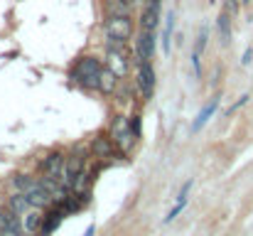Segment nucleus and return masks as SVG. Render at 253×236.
Listing matches in <instances>:
<instances>
[{"instance_id":"nucleus-1","label":"nucleus","mask_w":253,"mask_h":236,"mask_svg":"<svg viewBox=\"0 0 253 236\" xmlns=\"http://www.w3.org/2000/svg\"><path fill=\"white\" fill-rule=\"evenodd\" d=\"M103 67V59H98L96 54H84L77 59V64L72 67V74L69 79L74 84H79L82 89L91 91V89H98V69Z\"/></svg>"},{"instance_id":"nucleus-2","label":"nucleus","mask_w":253,"mask_h":236,"mask_svg":"<svg viewBox=\"0 0 253 236\" xmlns=\"http://www.w3.org/2000/svg\"><path fill=\"white\" fill-rule=\"evenodd\" d=\"M108 136H111L113 143L118 145L121 155H130V150H133V145H135V136L130 133V126H128V118H126V116H116V118L111 121Z\"/></svg>"},{"instance_id":"nucleus-3","label":"nucleus","mask_w":253,"mask_h":236,"mask_svg":"<svg viewBox=\"0 0 253 236\" xmlns=\"http://www.w3.org/2000/svg\"><path fill=\"white\" fill-rule=\"evenodd\" d=\"M123 47H126L123 42H113V40H108L106 67H108L111 72H116L121 79H128V74H130V59H128V54H126Z\"/></svg>"},{"instance_id":"nucleus-4","label":"nucleus","mask_w":253,"mask_h":236,"mask_svg":"<svg viewBox=\"0 0 253 236\" xmlns=\"http://www.w3.org/2000/svg\"><path fill=\"white\" fill-rule=\"evenodd\" d=\"M103 32H106V40L126 45V42L133 40V20L130 17H106L103 20Z\"/></svg>"},{"instance_id":"nucleus-5","label":"nucleus","mask_w":253,"mask_h":236,"mask_svg":"<svg viewBox=\"0 0 253 236\" xmlns=\"http://www.w3.org/2000/svg\"><path fill=\"white\" fill-rule=\"evenodd\" d=\"M133 86L140 91L143 101L153 98V91H155V69H153V62H135Z\"/></svg>"},{"instance_id":"nucleus-6","label":"nucleus","mask_w":253,"mask_h":236,"mask_svg":"<svg viewBox=\"0 0 253 236\" xmlns=\"http://www.w3.org/2000/svg\"><path fill=\"white\" fill-rule=\"evenodd\" d=\"M88 153H91L93 157H98V160H103V162H111L113 157L121 155L118 145L113 143V138H111L108 133H98V136H93L91 143H88Z\"/></svg>"},{"instance_id":"nucleus-7","label":"nucleus","mask_w":253,"mask_h":236,"mask_svg":"<svg viewBox=\"0 0 253 236\" xmlns=\"http://www.w3.org/2000/svg\"><path fill=\"white\" fill-rule=\"evenodd\" d=\"M133 54H135V62H153L155 59V32L140 30L133 42Z\"/></svg>"},{"instance_id":"nucleus-8","label":"nucleus","mask_w":253,"mask_h":236,"mask_svg":"<svg viewBox=\"0 0 253 236\" xmlns=\"http://www.w3.org/2000/svg\"><path fill=\"white\" fill-rule=\"evenodd\" d=\"M121 81H123V79L103 64V67L98 69V89H96V91H101L103 96H116V89H118Z\"/></svg>"},{"instance_id":"nucleus-9","label":"nucleus","mask_w":253,"mask_h":236,"mask_svg":"<svg viewBox=\"0 0 253 236\" xmlns=\"http://www.w3.org/2000/svg\"><path fill=\"white\" fill-rule=\"evenodd\" d=\"M37 180H40V177H37ZM25 197H27V202H30V207H32V209H42V212H44V209H49V207H52V194H49L42 185L32 187Z\"/></svg>"},{"instance_id":"nucleus-10","label":"nucleus","mask_w":253,"mask_h":236,"mask_svg":"<svg viewBox=\"0 0 253 236\" xmlns=\"http://www.w3.org/2000/svg\"><path fill=\"white\" fill-rule=\"evenodd\" d=\"M103 15L106 17H130L133 2L130 0H103Z\"/></svg>"},{"instance_id":"nucleus-11","label":"nucleus","mask_w":253,"mask_h":236,"mask_svg":"<svg viewBox=\"0 0 253 236\" xmlns=\"http://www.w3.org/2000/svg\"><path fill=\"white\" fill-rule=\"evenodd\" d=\"M91 180H93V177H91L88 167L84 165V167L74 175V180H72V187H69L72 194H88V192H91Z\"/></svg>"},{"instance_id":"nucleus-12","label":"nucleus","mask_w":253,"mask_h":236,"mask_svg":"<svg viewBox=\"0 0 253 236\" xmlns=\"http://www.w3.org/2000/svg\"><path fill=\"white\" fill-rule=\"evenodd\" d=\"M20 219H22V232L25 234H37L40 227H42V209H32L30 207Z\"/></svg>"},{"instance_id":"nucleus-13","label":"nucleus","mask_w":253,"mask_h":236,"mask_svg":"<svg viewBox=\"0 0 253 236\" xmlns=\"http://www.w3.org/2000/svg\"><path fill=\"white\" fill-rule=\"evenodd\" d=\"M62 165H64V155H62L59 150H54V153H49V155L42 160V175H47V177H59Z\"/></svg>"},{"instance_id":"nucleus-14","label":"nucleus","mask_w":253,"mask_h":236,"mask_svg":"<svg viewBox=\"0 0 253 236\" xmlns=\"http://www.w3.org/2000/svg\"><path fill=\"white\" fill-rule=\"evenodd\" d=\"M64 209L62 207H54V212H49L47 217H42V227H40V234L42 236H49L59 224H62V219H64Z\"/></svg>"},{"instance_id":"nucleus-15","label":"nucleus","mask_w":253,"mask_h":236,"mask_svg":"<svg viewBox=\"0 0 253 236\" xmlns=\"http://www.w3.org/2000/svg\"><path fill=\"white\" fill-rule=\"evenodd\" d=\"M158 25H160V10H155V7H145L143 10V15H140V22H138V27L140 30H148V32H158Z\"/></svg>"},{"instance_id":"nucleus-16","label":"nucleus","mask_w":253,"mask_h":236,"mask_svg":"<svg viewBox=\"0 0 253 236\" xmlns=\"http://www.w3.org/2000/svg\"><path fill=\"white\" fill-rule=\"evenodd\" d=\"M216 108H219V96H214V98H211V101H209V103H207V106L199 111L197 121L192 123V133H199V131L204 128V123H207V121L214 116V111H216Z\"/></svg>"},{"instance_id":"nucleus-17","label":"nucleus","mask_w":253,"mask_h":236,"mask_svg":"<svg viewBox=\"0 0 253 236\" xmlns=\"http://www.w3.org/2000/svg\"><path fill=\"white\" fill-rule=\"evenodd\" d=\"M10 185L15 187V192H22V194H27L32 187H37V185H40V180H37V177H30V175H12Z\"/></svg>"},{"instance_id":"nucleus-18","label":"nucleus","mask_w":253,"mask_h":236,"mask_svg":"<svg viewBox=\"0 0 253 236\" xmlns=\"http://www.w3.org/2000/svg\"><path fill=\"white\" fill-rule=\"evenodd\" d=\"M7 209H10V212H15L17 217H22V214L30 209V202H27V197H25L22 192H12V194H10V199H7Z\"/></svg>"},{"instance_id":"nucleus-19","label":"nucleus","mask_w":253,"mask_h":236,"mask_svg":"<svg viewBox=\"0 0 253 236\" xmlns=\"http://www.w3.org/2000/svg\"><path fill=\"white\" fill-rule=\"evenodd\" d=\"M216 27L221 32V42H231V15L229 12H221L216 17Z\"/></svg>"},{"instance_id":"nucleus-20","label":"nucleus","mask_w":253,"mask_h":236,"mask_svg":"<svg viewBox=\"0 0 253 236\" xmlns=\"http://www.w3.org/2000/svg\"><path fill=\"white\" fill-rule=\"evenodd\" d=\"M128 126H130V133L135 136V141L143 136V121H140V113H133L128 116Z\"/></svg>"},{"instance_id":"nucleus-21","label":"nucleus","mask_w":253,"mask_h":236,"mask_svg":"<svg viewBox=\"0 0 253 236\" xmlns=\"http://www.w3.org/2000/svg\"><path fill=\"white\" fill-rule=\"evenodd\" d=\"M207 40H209V27L204 25V27L199 30V37H197V45H194V52H197V54H202V52H204V47H207Z\"/></svg>"},{"instance_id":"nucleus-22","label":"nucleus","mask_w":253,"mask_h":236,"mask_svg":"<svg viewBox=\"0 0 253 236\" xmlns=\"http://www.w3.org/2000/svg\"><path fill=\"white\" fill-rule=\"evenodd\" d=\"M239 10H241V0H224V12H229L234 17V15H239Z\"/></svg>"},{"instance_id":"nucleus-23","label":"nucleus","mask_w":253,"mask_h":236,"mask_svg":"<svg viewBox=\"0 0 253 236\" xmlns=\"http://www.w3.org/2000/svg\"><path fill=\"white\" fill-rule=\"evenodd\" d=\"M184 207H187V202H177V207H172V209H169L168 217H165L163 222H165V224H169V222H172V219H174V217H177V214H179V212L184 209Z\"/></svg>"},{"instance_id":"nucleus-24","label":"nucleus","mask_w":253,"mask_h":236,"mask_svg":"<svg viewBox=\"0 0 253 236\" xmlns=\"http://www.w3.org/2000/svg\"><path fill=\"white\" fill-rule=\"evenodd\" d=\"M249 98H251V96H249V94H244V96H241V98H239V101H236V103L231 106V108H226V116H231L234 111H239L241 106H246V103H249Z\"/></svg>"},{"instance_id":"nucleus-25","label":"nucleus","mask_w":253,"mask_h":236,"mask_svg":"<svg viewBox=\"0 0 253 236\" xmlns=\"http://www.w3.org/2000/svg\"><path fill=\"white\" fill-rule=\"evenodd\" d=\"M189 189H192V180H187V182L182 185V189H179V194H177V202H187V194H189Z\"/></svg>"},{"instance_id":"nucleus-26","label":"nucleus","mask_w":253,"mask_h":236,"mask_svg":"<svg viewBox=\"0 0 253 236\" xmlns=\"http://www.w3.org/2000/svg\"><path fill=\"white\" fill-rule=\"evenodd\" d=\"M192 64H194V74L202 77V64H199V54L197 52H192Z\"/></svg>"},{"instance_id":"nucleus-27","label":"nucleus","mask_w":253,"mask_h":236,"mask_svg":"<svg viewBox=\"0 0 253 236\" xmlns=\"http://www.w3.org/2000/svg\"><path fill=\"white\" fill-rule=\"evenodd\" d=\"M0 236H25V232H22V229H12V227H7V229L0 232Z\"/></svg>"},{"instance_id":"nucleus-28","label":"nucleus","mask_w":253,"mask_h":236,"mask_svg":"<svg viewBox=\"0 0 253 236\" xmlns=\"http://www.w3.org/2000/svg\"><path fill=\"white\" fill-rule=\"evenodd\" d=\"M251 59H253V49L249 47V49L244 52V57H241V64H244V67H249V64H251Z\"/></svg>"},{"instance_id":"nucleus-29","label":"nucleus","mask_w":253,"mask_h":236,"mask_svg":"<svg viewBox=\"0 0 253 236\" xmlns=\"http://www.w3.org/2000/svg\"><path fill=\"white\" fill-rule=\"evenodd\" d=\"M148 5H150V7H155V10H160V5H163V0H148Z\"/></svg>"},{"instance_id":"nucleus-30","label":"nucleus","mask_w":253,"mask_h":236,"mask_svg":"<svg viewBox=\"0 0 253 236\" xmlns=\"http://www.w3.org/2000/svg\"><path fill=\"white\" fill-rule=\"evenodd\" d=\"M96 234V227H93V224H91V227H88V229H86V234L84 236H93Z\"/></svg>"},{"instance_id":"nucleus-31","label":"nucleus","mask_w":253,"mask_h":236,"mask_svg":"<svg viewBox=\"0 0 253 236\" xmlns=\"http://www.w3.org/2000/svg\"><path fill=\"white\" fill-rule=\"evenodd\" d=\"M241 2H246V5H249V2H251V0H241Z\"/></svg>"},{"instance_id":"nucleus-32","label":"nucleus","mask_w":253,"mask_h":236,"mask_svg":"<svg viewBox=\"0 0 253 236\" xmlns=\"http://www.w3.org/2000/svg\"><path fill=\"white\" fill-rule=\"evenodd\" d=\"M130 2H133V5H135V2H140V0H130Z\"/></svg>"}]
</instances>
